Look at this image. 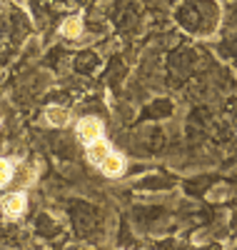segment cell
Here are the masks:
<instances>
[{
  "label": "cell",
  "instance_id": "3",
  "mask_svg": "<svg viewBox=\"0 0 237 250\" xmlns=\"http://www.w3.org/2000/svg\"><path fill=\"white\" fill-rule=\"evenodd\" d=\"M125 158L122 155H118V153H110L102 163H100V170L105 173V175H110V178H118V175H122L125 173Z\"/></svg>",
  "mask_w": 237,
  "mask_h": 250
},
{
  "label": "cell",
  "instance_id": "2",
  "mask_svg": "<svg viewBox=\"0 0 237 250\" xmlns=\"http://www.w3.org/2000/svg\"><path fill=\"white\" fill-rule=\"evenodd\" d=\"M25 208H28V198L25 193H10L3 198V213L8 218H20L25 213Z\"/></svg>",
  "mask_w": 237,
  "mask_h": 250
},
{
  "label": "cell",
  "instance_id": "5",
  "mask_svg": "<svg viewBox=\"0 0 237 250\" xmlns=\"http://www.w3.org/2000/svg\"><path fill=\"white\" fill-rule=\"evenodd\" d=\"M45 120L53 128H62V125H68V120H70V110L62 108V105H50L45 110Z\"/></svg>",
  "mask_w": 237,
  "mask_h": 250
},
{
  "label": "cell",
  "instance_id": "6",
  "mask_svg": "<svg viewBox=\"0 0 237 250\" xmlns=\"http://www.w3.org/2000/svg\"><path fill=\"white\" fill-rule=\"evenodd\" d=\"M80 33H82V18L80 15L68 18L65 23L60 25V35L62 38H80Z\"/></svg>",
  "mask_w": 237,
  "mask_h": 250
},
{
  "label": "cell",
  "instance_id": "1",
  "mask_svg": "<svg viewBox=\"0 0 237 250\" xmlns=\"http://www.w3.org/2000/svg\"><path fill=\"white\" fill-rule=\"evenodd\" d=\"M78 138L82 143H88V145L95 143V140H100L102 138V123L98 118H82L78 123Z\"/></svg>",
  "mask_w": 237,
  "mask_h": 250
},
{
  "label": "cell",
  "instance_id": "4",
  "mask_svg": "<svg viewBox=\"0 0 237 250\" xmlns=\"http://www.w3.org/2000/svg\"><path fill=\"white\" fill-rule=\"evenodd\" d=\"M110 153H113V150H110V145H107L102 138L88 145V160H90L93 165H98V168H100V163H102L107 155H110Z\"/></svg>",
  "mask_w": 237,
  "mask_h": 250
},
{
  "label": "cell",
  "instance_id": "7",
  "mask_svg": "<svg viewBox=\"0 0 237 250\" xmlns=\"http://www.w3.org/2000/svg\"><path fill=\"white\" fill-rule=\"evenodd\" d=\"M10 178H13V163L5 160V158H0V188L8 185Z\"/></svg>",
  "mask_w": 237,
  "mask_h": 250
}]
</instances>
